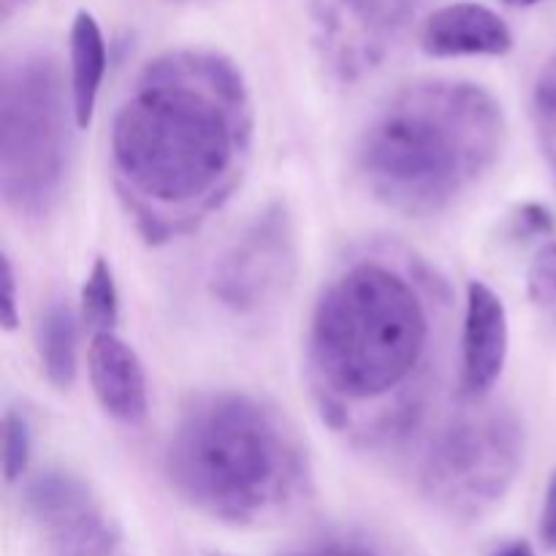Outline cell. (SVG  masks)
Listing matches in <instances>:
<instances>
[{
  "instance_id": "1",
  "label": "cell",
  "mask_w": 556,
  "mask_h": 556,
  "mask_svg": "<svg viewBox=\"0 0 556 556\" xmlns=\"http://www.w3.org/2000/svg\"><path fill=\"white\" fill-rule=\"evenodd\" d=\"M454 345L448 277L410 244H356L320 286L304 334L320 421L358 451L410 443L443 394Z\"/></svg>"
},
{
  "instance_id": "2",
  "label": "cell",
  "mask_w": 556,
  "mask_h": 556,
  "mask_svg": "<svg viewBox=\"0 0 556 556\" xmlns=\"http://www.w3.org/2000/svg\"><path fill=\"white\" fill-rule=\"evenodd\" d=\"M253 139V98L231 58L182 47L147 60L109 125V174L141 239L199 231L242 185Z\"/></svg>"
},
{
  "instance_id": "3",
  "label": "cell",
  "mask_w": 556,
  "mask_h": 556,
  "mask_svg": "<svg viewBox=\"0 0 556 556\" xmlns=\"http://www.w3.org/2000/svg\"><path fill=\"white\" fill-rule=\"evenodd\" d=\"M505 147L503 103L467 79H416L378 103L353 144V172L386 210L434 217L470 195Z\"/></svg>"
},
{
  "instance_id": "4",
  "label": "cell",
  "mask_w": 556,
  "mask_h": 556,
  "mask_svg": "<svg viewBox=\"0 0 556 556\" xmlns=\"http://www.w3.org/2000/svg\"><path fill=\"white\" fill-rule=\"evenodd\" d=\"M163 476L185 505L231 527L277 521L313 489L291 418L237 389L185 402L163 445Z\"/></svg>"
},
{
  "instance_id": "5",
  "label": "cell",
  "mask_w": 556,
  "mask_h": 556,
  "mask_svg": "<svg viewBox=\"0 0 556 556\" xmlns=\"http://www.w3.org/2000/svg\"><path fill=\"white\" fill-rule=\"evenodd\" d=\"M76 114L49 49H20L0 68V195L11 215L41 220L68 188Z\"/></svg>"
},
{
  "instance_id": "6",
  "label": "cell",
  "mask_w": 556,
  "mask_h": 556,
  "mask_svg": "<svg viewBox=\"0 0 556 556\" xmlns=\"http://www.w3.org/2000/svg\"><path fill=\"white\" fill-rule=\"evenodd\" d=\"M418 494L440 514L476 521L497 508L525 465V427L514 410L486 400L429 418L413 438Z\"/></svg>"
},
{
  "instance_id": "7",
  "label": "cell",
  "mask_w": 556,
  "mask_h": 556,
  "mask_svg": "<svg viewBox=\"0 0 556 556\" xmlns=\"http://www.w3.org/2000/svg\"><path fill=\"white\" fill-rule=\"evenodd\" d=\"M299 269L296 226L282 201L255 212L215 255L210 293L228 313L264 315L291 291Z\"/></svg>"
},
{
  "instance_id": "8",
  "label": "cell",
  "mask_w": 556,
  "mask_h": 556,
  "mask_svg": "<svg viewBox=\"0 0 556 556\" xmlns=\"http://www.w3.org/2000/svg\"><path fill=\"white\" fill-rule=\"evenodd\" d=\"M22 514L47 556H125L117 521L74 472H38L22 492Z\"/></svg>"
},
{
  "instance_id": "9",
  "label": "cell",
  "mask_w": 556,
  "mask_h": 556,
  "mask_svg": "<svg viewBox=\"0 0 556 556\" xmlns=\"http://www.w3.org/2000/svg\"><path fill=\"white\" fill-rule=\"evenodd\" d=\"M418 0H313L315 43L331 74L358 81L400 43Z\"/></svg>"
},
{
  "instance_id": "10",
  "label": "cell",
  "mask_w": 556,
  "mask_h": 556,
  "mask_svg": "<svg viewBox=\"0 0 556 556\" xmlns=\"http://www.w3.org/2000/svg\"><path fill=\"white\" fill-rule=\"evenodd\" d=\"M510 351V324L503 296L486 282L470 280L459 326V394L486 400L503 378Z\"/></svg>"
},
{
  "instance_id": "11",
  "label": "cell",
  "mask_w": 556,
  "mask_h": 556,
  "mask_svg": "<svg viewBox=\"0 0 556 556\" xmlns=\"http://www.w3.org/2000/svg\"><path fill=\"white\" fill-rule=\"evenodd\" d=\"M87 378L98 405L123 427H141L150 413V386L139 353L117 334L98 331L87 348Z\"/></svg>"
},
{
  "instance_id": "12",
  "label": "cell",
  "mask_w": 556,
  "mask_h": 556,
  "mask_svg": "<svg viewBox=\"0 0 556 556\" xmlns=\"http://www.w3.org/2000/svg\"><path fill=\"white\" fill-rule=\"evenodd\" d=\"M429 58H503L514 49V30L489 5L456 0L434 9L418 33Z\"/></svg>"
},
{
  "instance_id": "13",
  "label": "cell",
  "mask_w": 556,
  "mask_h": 556,
  "mask_svg": "<svg viewBox=\"0 0 556 556\" xmlns=\"http://www.w3.org/2000/svg\"><path fill=\"white\" fill-rule=\"evenodd\" d=\"M106 38L90 11H76L68 36V85L79 130L90 128L106 76Z\"/></svg>"
},
{
  "instance_id": "14",
  "label": "cell",
  "mask_w": 556,
  "mask_h": 556,
  "mask_svg": "<svg viewBox=\"0 0 556 556\" xmlns=\"http://www.w3.org/2000/svg\"><path fill=\"white\" fill-rule=\"evenodd\" d=\"M79 318L68 302H52L36 326L41 369L54 389H71L79 369Z\"/></svg>"
},
{
  "instance_id": "15",
  "label": "cell",
  "mask_w": 556,
  "mask_h": 556,
  "mask_svg": "<svg viewBox=\"0 0 556 556\" xmlns=\"http://www.w3.org/2000/svg\"><path fill=\"white\" fill-rule=\"evenodd\" d=\"M79 315L92 334L98 331H114L119 320V293L114 282L112 264L106 258L92 261L85 282L79 291Z\"/></svg>"
},
{
  "instance_id": "16",
  "label": "cell",
  "mask_w": 556,
  "mask_h": 556,
  "mask_svg": "<svg viewBox=\"0 0 556 556\" xmlns=\"http://www.w3.org/2000/svg\"><path fill=\"white\" fill-rule=\"evenodd\" d=\"M530 112L538 141H541L543 152H546L556 172V52L538 71L535 85H532Z\"/></svg>"
},
{
  "instance_id": "17",
  "label": "cell",
  "mask_w": 556,
  "mask_h": 556,
  "mask_svg": "<svg viewBox=\"0 0 556 556\" xmlns=\"http://www.w3.org/2000/svg\"><path fill=\"white\" fill-rule=\"evenodd\" d=\"M280 556H396L389 546L372 541L362 532H326L315 535L299 546L288 548Z\"/></svg>"
},
{
  "instance_id": "18",
  "label": "cell",
  "mask_w": 556,
  "mask_h": 556,
  "mask_svg": "<svg viewBox=\"0 0 556 556\" xmlns=\"http://www.w3.org/2000/svg\"><path fill=\"white\" fill-rule=\"evenodd\" d=\"M33 456L30 421L22 410L9 407L3 416V476L5 483H16L25 478Z\"/></svg>"
},
{
  "instance_id": "19",
  "label": "cell",
  "mask_w": 556,
  "mask_h": 556,
  "mask_svg": "<svg viewBox=\"0 0 556 556\" xmlns=\"http://www.w3.org/2000/svg\"><path fill=\"white\" fill-rule=\"evenodd\" d=\"M527 293L556 324V242L543 244L532 258L527 269Z\"/></svg>"
},
{
  "instance_id": "20",
  "label": "cell",
  "mask_w": 556,
  "mask_h": 556,
  "mask_svg": "<svg viewBox=\"0 0 556 556\" xmlns=\"http://www.w3.org/2000/svg\"><path fill=\"white\" fill-rule=\"evenodd\" d=\"M0 326L16 331L20 326V299H16V271L9 255H0Z\"/></svg>"
},
{
  "instance_id": "21",
  "label": "cell",
  "mask_w": 556,
  "mask_h": 556,
  "mask_svg": "<svg viewBox=\"0 0 556 556\" xmlns=\"http://www.w3.org/2000/svg\"><path fill=\"white\" fill-rule=\"evenodd\" d=\"M514 233L516 237H548L554 233V217L541 204L519 206L514 215Z\"/></svg>"
},
{
  "instance_id": "22",
  "label": "cell",
  "mask_w": 556,
  "mask_h": 556,
  "mask_svg": "<svg viewBox=\"0 0 556 556\" xmlns=\"http://www.w3.org/2000/svg\"><path fill=\"white\" fill-rule=\"evenodd\" d=\"M538 532H541V541L548 552L556 554V470L548 478L546 497H543L541 508V525H538Z\"/></svg>"
},
{
  "instance_id": "23",
  "label": "cell",
  "mask_w": 556,
  "mask_h": 556,
  "mask_svg": "<svg viewBox=\"0 0 556 556\" xmlns=\"http://www.w3.org/2000/svg\"><path fill=\"white\" fill-rule=\"evenodd\" d=\"M494 556H538L535 552H532V546L530 543H525V541H516V543H508V546H503L500 548L497 554Z\"/></svg>"
},
{
  "instance_id": "24",
  "label": "cell",
  "mask_w": 556,
  "mask_h": 556,
  "mask_svg": "<svg viewBox=\"0 0 556 556\" xmlns=\"http://www.w3.org/2000/svg\"><path fill=\"white\" fill-rule=\"evenodd\" d=\"M25 3L27 0H0V5H3V16H11L16 9H20V5H25Z\"/></svg>"
},
{
  "instance_id": "25",
  "label": "cell",
  "mask_w": 556,
  "mask_h": 556,
  "mask_svg": "<svg viewBox=\"0 0 556 556\" xmlns=\"http://www.w3.org/2000/svg\"><path fill=\"white\" fill-rule=\"evenodd\" d=\"M505 5H514V9H530V5L546 3V0H503Z\"/></svg>"
}]
</instances>
